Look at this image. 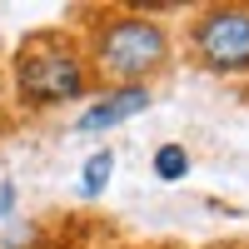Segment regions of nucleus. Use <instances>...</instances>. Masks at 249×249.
Returning a JSON list of instances; mask_svg holds the SVG:
<instances>
[{
  "label": "nucleus",
  "instance_id": "nucleus-6",
  "mask_svg": "<svg viewBox=\"0 0 249 249\" xmlns=\"http://www.w3.org/2000/svg\"><path fill=\"white\" fill-rule=\"evenodd\" d=\"M150 170H155V179H164V184H179L184 175H190V150H184L179 140L160 144V150H155V160H150Z\"/></svg>",
  "mask_w": 249,
  "mask_h": 249
},
{
  "label": "nucleus",
  "instance_id": "nucleus-4",
  "mask_svg": "<svg viewBox=\"0 0 249 249\" xmlns=\"http://www.w3.org/2000/svg\"><path fill=\"white\" fill-rule=\"evenodd\" d=\"M155 105V85H110V90H95L90 105L80 110L75 130L80 135H110L120 124H130L135 115H144Z\"/></svg>",
  "mask_w": 249,
  "mask_h": 249
},
{
  "label": "nucleus",
  "instance_id": "nucleus-3",
  "mask_svg": "<svg viewBox=\"0 0 249 249\" xmlns=\"http://www.w3.org/2000/svg\"><path fill=\"white\" fill-rule=\"evenodd\" d=\"M179 50L190 65L219 80H249V0L195 5L184 20Z\"/></svg>",
  "mask_w": 249,
  "mask_h": 249
},
{
  "label": "nucleus",
  "instance_id": "nucleus-5",
  "mask_svg": "<svg viewBox=\"0 0 249 249\" xmlns=\"http://www.w3.org/2000/svg\"><path fill=\"white\" fill-rule=\"evenodd\" d=\"M110 179H115V150H95L85 164H80V179H75V195L80 199H100V195H105L110 190Z\"/></svg>",
  "mask_w": 249,
  "mask_h": 249
},
{
  "label": "nucleus",
  "instance_id": "nucleus-1",
  "mask_svg": "<svg viewBox=\"0 0 249 249\" xmlns=\"http://www.w3.org/2000/svg\"><path fill=\"white\" fill-rule=\"evenodd\" d=\"M65 25L80 35L100 90H110V85H155L179 60V35L164 20H150V15H140L130 5H80Z\"/></svg>",
  "mask_w": 249,
  "mask_h": 249
},
{
  "label": "nucleus",
  "instance_id": "nucleus-7",
  "mask_svg": "<svg viewBox=\"0 0 249 249\" xmlns=\"http://www.w3.org/2000/svg\"><path fill=\"white\" fill-rule=\"evenodd\" d=\"M15 199H20L15 179H0V224H5V219H15Z\"/></svg>",
  "mask_w": 249,
  "mask_h": 249
},
{
  "label": "nucleus",
  "instance_id": "nucleus-2",
  "mask_svg": "<svg viewBox=\"0 0 249 249\" xmlns=\"http://www.w3.org/2000/svg\"><path fill=\"white\" fill-rule=\"evenodd\" d=\"M100 80L85 60V45L70 25L25 30L10 50V105L20 115H50L70 105H90Z\"/></svg>",
  "mask_w": 249,
  "mask_h": 249
}]
</instances>
